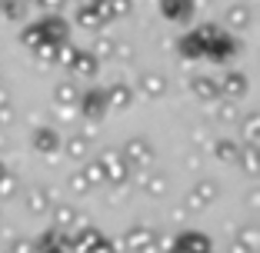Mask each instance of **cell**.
Masks as SVG:
<instances>
[{"instance_id": "6da1fadb", "label": "cell", "mask_w": 260, "mask_h": 253, "mask_svg": "<svg viewBox=\"0 0 260 253\" xmlns=\"http://www.w3.org/2000/svg\"><path fill=\"white\" fill-rule=\"evenodd\" d=\"M130 246L134 250H147L150 246V230H134L130 233Z\"/></svg>"}, {"instance_id": "7a4b0ae2", "label": "cell", "mask_w": 260, "mask_h": 253, "mask_svg": "<svg viewBox=\"0 0 260 253\" xmlns=\"http://www.w3.org/2000/svg\"><path fill=\"white\" fill-rule=\"evenodd\" d=\"M27 210H30V213H40V210H44V190L27 193Z\"/></svg>"}, {"instance_id": "3957f363", "label": "cell", "mask_w": 260, "mask_h": 253, "mask_svg": "<svg viewBox=\"0 0 260 253\" xmlns=\"http://www.w3.org/2000/svg\"><path fill=\"white\" fill-rule=\"evenodd\" d=\"M77 220V213L70 207H63V210H57V227H70V223Z\"/></svg>"}, {"instance_id": "277c9868", "label": "cell", "mask_w": 260, "mask_h": 253, "mask_svg": "<svg viewBox=\"0 0 260 253\" xmlns=\"http://www.w3.org/2000/svg\"><path fill=\"white\" fill-rule=\"evenodd\" d=\"M10 253H30V243H23V240H20V243L10 246Z\"/></svg>"}, {"instance_id": "5b68a950", "label": "cell", "mask_w": 260, "mask_h": 253, "mask_svg": "<svg viewBox=\"0 0 260 253\" xmlns=\"http://www.w3.org/2000/svg\"><path fill=\"white\" fill-rule=\"evenodd\" d=\"M0 193H14V176H7V184H0Z\"/></svg>"}]
</instances>
